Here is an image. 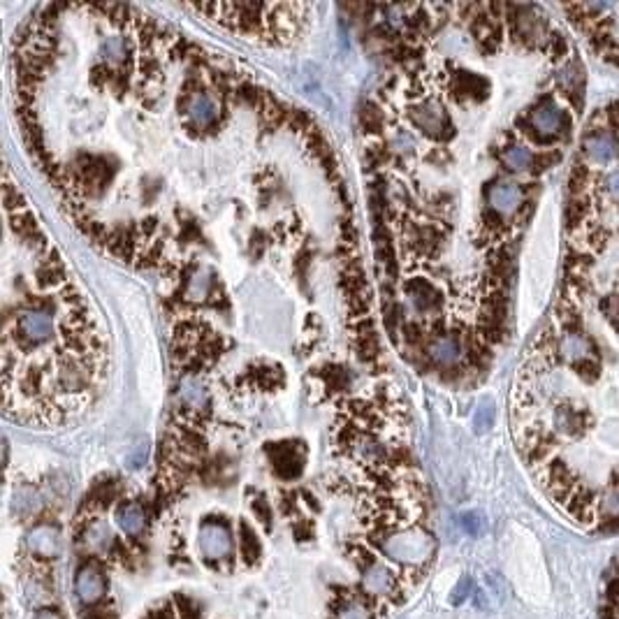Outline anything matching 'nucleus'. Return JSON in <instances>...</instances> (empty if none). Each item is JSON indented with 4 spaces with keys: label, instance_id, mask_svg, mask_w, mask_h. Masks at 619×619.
<instances>
[{
    "label": "nucleus",
    "instance_id": "1",
    "mask_svg": "<svg viewBox=\"0 0 619 619\" xmlns=\"http://www.w3.org/2000/svg\"><path fill=\"white\" fill-rule=\"evenodd\" d=\"M58 334V309L56 304H49L44 299H30L24 306H19L17 316L8 323V341H17L19 352L42 350L51 341H56Z\"/></svg>",
    "mask_w": 619,
    "mask_h": 619
},
{
    "label": "nucleus",
    "instance_id": "2",
    "mask_svg": "<svg viewBox=\"0 0 619 619\" xmlns=\"http://www.w3.org/2000/svg\"><path fill=\"white\" fill-rule=\"evenodd\" d=\"M385 557H390L392 562L409 564V566H420L427 564L434 557L436 541L429 531L420 527H409V529H395L383 534L376 541Z\"/></svg>",
    "mask_w": 619,
    "mask_h": 619
},
{
    "label": "nucleus",
    "instance_id": "3",
    "mask_svg": "<svg viewBox=\"0 0 619 619\" xmlns=\"http://www.w3.org/2000/svg\"><path fill=\"white\" fill-rule=\"evenodd\" d=\"M409 116H411V123L427 137L445 139L448 135H452V123L448 118V111H445V107L436 98L415 100L409 109Z\"/></svg>",
    "mask_w": 619,
    "mask_h": 619
},
{
    "label": "nucleus",
    "instance_id": "4",
    "mask_svg": "<svg viewBox=\"0 0 619 619\" xmlns=\"http://www.w3.org/2000/svg\"><path fill=\"white\" fill-rule=\"evenodd\" d=\"M199 552H202V557L206 559V562H223V559H230L232 557V534L228 529V524L225 522H204L202 529H199Z\"/></svg>",
    "mask_w": 619,
    "mask_h": 619
},
{
    "label": "nucleus",
    "instance_id": "5",
    "mask_svg": "<svg viewBox=\"0 0 619 619\" xmlns=\"http://www.w3.org/2000/svg\"><path fill=\"white\" fill-rule=\"evenodd\" d=\"M564 111L557 107V102L552 98H543L541 102L531 109L529 114V130H534L536 135L545 139H555V132L562 130Z\"/></svg>",
    "mask_w": 619,
    "mask_h": 619
},
{
    "label": "nucleus",
    "instance_id": "6",
    "mask_svg": "<svg viewBox=\"0 0 619 619\" xmlns=\"http://www.w3.org/2000/svg\"><path fill=\"white\" fill-rule=\"evenodd\" d=\"M26 545H28L33 557L42 559V562H51V559H56L63 550L61 531H58L54 524H39V527L30 529L28 538H26Z\"/></svg>",
    "mask_w": 619,
    "mask_h": 619
},
{
    "label": "nucleus",
    "instance_id": "7",
    "mask_svg": "<svg viewBox=\"0 0 619 619\" xmlns=\"http://www.w3.org/2000/svg\"><path fill=\"white\" fill-rule=\"evenodd\" d=\"M487 202L490 209L499 216H512L520 211V206L524 202V192L517 183L512 181H496L494 186H490L487 190Z\"/></svg>",
    "mask_w": 619,
    "mask_h": 619
},
{
    "label": "nucleus",
    "instance_id": "8",
    "mask_svg": "<svg viewBox=\"0 0 619 619\" xmlns=\"http://www.w3.org/2000/svg\"><path fill=\"white\" fill-rule=\"evenodd\" d=\"M186 114H188L190 123H195L197 128H211L218 121L221 107H218L216 98L206 91H192L186 98Z\"/></svg>",
    "mask_w": 619,
    "mask_h": 619
},
{
    "label": "nucleus",
    "instance_id": "9",
    "mask_svg": "<svg viewBox=\"0 0 619 619\" xmlns=\"http://www.w3.org/2000/svg\"><path fill=\"white\" fill-rule=\"evenodd\" d=\"M557 84H559V91H562V96L568 100L571 105L582 111V105H584V65L580 61H571L566 63L562 72L557 75Z\"/></svg>",
    "mask_w": 619,
    "mask_h": 619
},
{
    "label": "nucleus",
    "instance_id": "10",
    "mask_svg": "<svg viewBox=\"0 0 619 619\" xmlns=\"http://www.w3.org/2000/svg\"><path fill=\"white\" fill-rule=\"evenodd\" d=\"M406 297H409L413 309L424 316L438 311L443 302L438 288L431 281H427V278H413V281L406 283Z\"/></svg>",
    "mask_w": 619,
    "mask_h": 619
},
{
    "label": "nucleus",
    "instance_id": "11",
    "mask_svg": "<svg viewBox=\"0 0 619 619\" xmlns=\"http://www.w3.org/2000/svg\"><path fill=\"white\" fill-rule=\"evenodd\" d=\"M107 591V580H105L102 568L96 562L82 564L77 571V594L84 603H98Z\"/></svg>",
    "mask_w": 619,
    "mask_h": 619
},
{
    "label": "nucleus",
    "instance_id": "12",
    "mask_svg": "<svg viewBox=\"0 0 619 619\" xmlns=\"http://www.w3.org/2000/svg\"><path fill=\"white\" fill-rule=\"evenodd\" d=\"M269 457H271V464H274L276 474L281 478H285V481L297 478L299 474H302V467H304L302 445H297V443L274 445V448H269Z\"/></svg>",
    "mask_w": 619,
    "mask_h": 619
},
{
    "label": "nucleus",
    "instance_id": "13",
    "mask_svg": "<svg viewBox=\"0 0 619 619\" xmlns=\"http://www.w3.org/2000/svg\"><path fill=\"white\" fill-rule=\"evenodd\" d=\"M362 584L374 596H392L395 594V575L385 564L376 562L374 557L362 568Z\"/></svg>",
    "mask_w": 619,
    "mask_h": 619
},
{
    "label": "nucleus",
    "instance_id": "14",
    "mask_svg": "<svg viewBox=\"0 0 619 619\" xmlns=\"http://www.w3.org/2000/svg\"><path fill=\"white\" fill-rule=\"evenodd\" d=\"M427 352L436 364H441L445 369L455 367V364H459V359L464 357L462 341H459L457 334H436L429 341Z\"/></svg>",
    "mask_w": 619,
    "mask_h": 619
},
{
    "label": "nucleus",
    "instance_id": "15",
    "mask_svg": "<svg viewBox=\"0 0 619 619\" xmlns=\"http://www.w3.org/2000/svg\"><path fill=\"white\" fill-rule=\"evenodd\" d=\"M591 424V415L571 404H559L555 409V427L566 436H580Z\"/></svg>",
    "mask_w": 619,
    "mask_h": 619
},
{
    "label": "nucleus",
    "instance_id": "16",
    "mask_svg": "<svg viewBox=\"0 0 619 619\" xmlns=\"http://www.w3.org/2000/svg\"><path fill=\"white\" fill-rule=\"evenodd\" d=\"M582 149L594 163H610L612 158L619 156V139L605 130L591 132V135L584 137Z\"/></svg>",
    "mask_w": 619,
    "mask_h": 619
},
{
    "label": "nucleus",
    "instance_id": "17",
    "mask_svg": "<svg viewBox=\"0 0 619 619\" xmlns=\"http://www.w3.org/2000/svg\"><path fill=\"white\" fill-rule=\"evenodd\" d=\"M566 510L571 512V517L582 524L594 522V494L587 487H575L571 499L566 501Z\"/></svg>",
    "mask_w": 619,
    "mask_h": 619
},
{
    "label": "nucleus",
    "instance_id": "18",
    "mask_svg": "<svg viewBox=\"0 0 619 619\" xmlns=\"http://www.w3.org/2000/svg\"><path fill=\"white\" fill-rule=\"evenodd\" d=\"M452 91L457 93V98H474L483 100L487 96L490 84L485 82L483 77L474 75V72H457L455 84H452Z\"/></svg>",
    "mask_w": 619,
    "mask_h": 619
},
{
    "label": "nucleus",
    "instance_id": "19",
    "mask_svg": "<svg viewBox=\"0 0 619 619\" xmlns=\"http://www.w3.org/2000/svg\"><path fill=\"white\" fill-rule=\"evenodd\" d=\"M82 543L91 552H107L114 545V536L105 522H89L82 534Z\"/></svg>",
    "mask_w": 619,
    "mask_h": 619
},
{
    "label": "nucleus",
    "instance_id": "20",
    "mask_svg": "<svg viewBox=\"0 0 619 619\" xmlns=\"http://www.w3.org/2000/svg\"><path fill=\"white\" fill-rule=\"evenodd\" d=\"M116 522L121 524V529L128 536H139L146 527V515L139 503H123L121 508L116 510Z\"/></svg>",
    "mask_w": 619,
    "mask_h": 619
},
{
    "label": "nucleus",
    "instance_id": "21",
    "mask_svg": "<svg viewBox=\"0 0 619 619\" xmlns=\"http://www.w3.org/2000/svg\"><path fill=\"white\" fill-rule=\"evenodd\" d=\"M501 161L508 170L512 172H527L534 168L536 163V153L524 144H510L505 146L501 153Z\"/></svg>",
    "mask_w": 619,
    "mask_h": 619
},
{
    "label": "nucleus",
    "instance_id": "22",
    "mask_svg": "<svg viewBox=\"0 0 619 619\" xmlns=\"http://www.w3.org/2000/svg\"><path fill=\"white\" fill-rule=\"evenodd\" d=\"M334 619H371V608L364 598H341L334 610Z\"/></svg>",
    "mask_w": 619,
    "mask_h": 619
},
{
    "label": "nucleus",
    "instance_id": "23",
    "mask_svg": "<svg viewBox=\"0 0 619 619\" xmlns=\"http://www.w3.org/2000/svg\"><path fill=\"white\" fill-rule=\"evenodd\" d=\"M587 352H589V341L584 339L582 332L580 334H564V339L559 341V355L573 359V362H577L582 357H589Z\"/></svg>",
    "mask_w": 619,
    "mask_h": 619
},
{
    "label": "nucleus",
    "instance_id": "24",
    "mask_svg": "<svg viewBox=\"0 0 619 619\" xmlns=\"http://www.w3.org/2000/svg\"><path fill=\"white\" fill-rule=\"evenodd\" d=\"M181 399H183V404L188 406V409H204V402H206L204 383L199 381L197 376L186 378L183 385H181Z\"/></svg>",
    "mask_w": 619,
    "mask_h": 619
},
{
    "label": "nucleus",
    "instance_id": "25",
    "mask_svg": "<svg viewBox=\"0 0 619 619\" xmlns=\"http://www.w3.org/2000/svg\"><path fill=\"white\" fill-rule=\"evenodd\" d=\"M239 538H242V557L244 562H258V557H260V541H258L255 531H253L249 524L242 522L239 524Z\"/></svg>",
    "mask_w": 619,
    "mask_h": 619
},
{
    "label": "nucleus",
    "instance_id": "26",
    "mask_svg": "<svg viewBox=\"0 0 619 619\" xmlns=\"http://www.w3.org/2000/svg\"><path fill=\"white\" fill-rule=\"evenodd\" d=\"M587 211H589V199L587 197H573L568 204H566L564 209V218H566V228H577L584 218H587Z\"/></svg>",
    "mask_w": 619,
    "mask_h": 619
},
{
    "label": "nucleus",
    "instance_id": "27",
    "mask_svg": "<svg viewBox=\"0 0 619 619\" xmlns=\"http://www.w3.org/2000/svg\"><path fill=\"white\" fill-rule=\"evenodd\" d=\"M573 371L575 376L584 383H596L598 376H601V364L596 362V357H582L573 362Z\"/></svg>",
    "mask_w": 619,
    "mask_h": 619
},
{
    "label": "nucleus",
    "instance_id": "28",
    "mask_svg": "<svg viewBox=\"0 0 619 619\" xmlns=\"http://www.w3.org/2000/svg\"><path fill=\"white\" fill-rule=\"evenodd\" d=\"M589 183V168L584 163H577L573 172H571V179H568V186H571V192H573L575 197H580L584 188H587Z\"/></svg>",
    "mask_w": 619,
    "mask_h": 619
},
{
    "label": "nucleus",
    "instance_id": "29",
    "mask_svg": "<svg viewBox=\"0 0 619 619\" xmlns=\"http://www.w3.org/2000/svg\"><path fill=\"white\" fill-rule=\"evenodd\" d=\"M545 49H548L552 61H564L566 54H568V42H566V37L562 33H550L548 42H545Z\"/></svg>",
    "mask_w": 619,
    "mask_h": 619
},
{
    "label": "nucleus",
    "instance_id": "30",
    "mask_svg": "<svg viewBox=\"0 0 619 619\" xmlns=\"http://www.w3.org/2000/svg\"><path fill=\"white\" fill-rule=\"evenodd\" d=\"M471 591H474V580H471L469 575H464L462 580L457 582V587L450 591V603L452 605H462L471 596Z\"/></svg>",
    "mask_w": 619,
    "mask_h": 619
},
{
    "label": "nucleus",
    "instance_id": "31",
    "mask_svg": "<svg viewBox=\"0 0 619 619\" xmlns=\"http://www.w3.org/2000/svg\"><path fill=\"white\" fill-rule=\"evenodd\" d=\"M601 508H603V512H605V517H608V520H619V490L617 487H612L610 492H605Z\"/></svg>",
    "mask_w": 619,
    "mask_h": 619
},
{
    "label": "nucleus",
    "instance_id": "32",
    "mask_svg": "<svg viewBox=\"0 0 619 619\" xmlns=\"http://www.w3.org/2000/svg\"><path fill=\"white\" fill-rule=\"evenodd\" d=\"M462 527L467 534L478 536L483 531V517L478 512H467V515H462Z\"/></svg>",
    "mask_w": 619,
    "mask_h": 619
},
{
    "label": "nucleus",
    "instance_id": "33",
    "mask_svg": "<svg viewBox=\"0 0 619 619\" xmlns=\"http://www.w3.org/2000/svg\"><path fill=\"white\" fill-rule=\"evenodd\" d=\"M605 242H608V232H605L603 228H598V230H594L589 235V244L594 246V249H598V251L605 249Z\"/></svg>",
    "mask_w": 619,
    "mask_h": 619
},
{
    "label": "nucleus",
    "instance_id": "34",
    "mask_svg": "<svg viewBox=\"0 0 619 619\" xmlns=\"http://www.w3.org/2000/svg\"><path fill=\"white\" fill-rule=\"evenodd\" d=\"M605 188H608V192L612 197L619 199V170L610 172L608 174V179H605Z\"/></svg>",
    "mask_w": 619,
    "mask_h": 619
},
{
    "label": "nucleus",
    "instance_id": "35",
    "mask_svg": "<svg viewBox=\"0 0 619 619\" xmlns=\"http://www.w3.org/2000/svg\"><path fill=\"white\" fill-rule=\"evenodd\" d=\"M179 608H181V615H183V619H199L197 617V610L192 608V605L186 601V598H179Z\"/></svg>",
    "mask_w": 619,
    "mask_h": 619
},
{
    "label": "nucleus",
    "instance_id": "36",
    "mask_svg": "<svg viewBox=\"0 0 619 619\" xmlns=\"http://www.w3.org/2000/svg\"><path fill=\"white\" fill-rule=\"evenodd\" d=\"M33 619H63V617H61V612L54 610V608H42V610H37L35 615H33Z\"/></svg>",
    "mask_w": 619,
    "mask_h": 619
},
{
    "label": "nucleus",
    "instance_id": "37",
    "mask_svg": "<svg viewBox=\"0 0 619 619\" xmlns=\"http://www.w3.org/2000/svg\"><path fill=\"white\" fill-rule=\"evenodd\" d=\"M603 58H605V61H608V63H612V65H619V44H617V42L612 44V46H610V51H608V54H605Z\"/></svg>",
    "mask_w": 619,
    "mask_h": 619
},
{
    "label": "nucleus",
    "instance_id": "38",
    "mask_svg": "<svg viewBox=\"0 0 619 619\" xmlns=\"http://www.w3.org/2000/svg\"><path fill=\"white\" fill-rule=\"evenodd\" d=\"M255 512H258V517L262 515V522L269 527V512H267V503H264V501H255Z\"/></svg>",
    "mask_w": 619,
    "mask_h": 619
},
{
    "label": "nucleus",
    "instance_id": "39",
    "mask_svg": "<svg viewBox=\"0 0 619 619\" xmlns=\"http://www.w3.org/2000/svg\"><path fill=\"white\" fill-rule=\"evenodd\" d=\"M149 619H174L170 615V612H161V615H153V617H149Z\"/></svg>",
    "mask_w": 619,
    "mask_h": 619
},
{
    "label": "nucleus",
    "instance_id": "40",
    "mask_svg": "<svg viewBox=\"0 0 619 619\" xmlns=\"http://www.w3.org/2000/svg\"><path fill=\"white\" fill-rule=\"evenodd\" d=\"M615 487L619 490V471H617V474H615Z\"/></svg>",
    "mask_w": 619,
    "mask_h": 619
}]
</instances>
